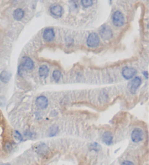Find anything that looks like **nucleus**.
<instances>
[{
	"instance_id": "9b49d317",
	"label": "nucleus",
	"mask_w": 149,
	"mask_h": 165,
	"mask_svg": "<svg viewBox=\"0 0 149 165\" xmlns=\"http://www.w3.org/2000/svg\"><path fill=\"white\" fill-rule=\"evenodd\" d=\"M102 139H103V141L104 142L106 145H111L113 143V137L112 134H111L110 132L107 131V132H105V133L103 134Z\"/></svg>"
},
{
	"instance_id": "f3484780",
	"label": "nucleus",
	"mask_w": 149,
	"mask_h": 165,
	"mask_svg": "<svg viewBox=\"0 0 149 165\" xmlns=\"http://www.w3.org/2000/svg\"><path fill=\"white\" fill-rule=\"evenodd\" d=\"M3 148H4V150H5L6 152L11 151V150L12 149V145L11 142H10V141L4 142Z\"/></svg>"
},
{
	"instance_id": "2eb2a0df",
	"label": "nucleus",
	"mask_w": 149,
	"mask_h": 165,
	"mask_svg": "<svg viewBox=\"0 0 149 165\" xmlns=\"http://www.w3.org/2000/svg\"><path fill=\"white\" fill-rule=\"evenodd\" d=\"M62 77L61 72L58 70H55L53 73V78L55 82H58Z\"/></svg>"
},
{
	"instance_id": "4468645a",
	"label": "nucleus",
	"mask_w": 149,
	"mask_h": 165,
	"mask_svg": "<svg viewBox=\"0 0 149 165\" xmlns=\"http://www.w3.org/2000/svg\"><path fill=\"white\" fill-rule=\"evenodd\" d=\"M11 75L7 71H2L0 73V80L4 83H7L10 81Z\"/></svg>"
},
{
	"instance_id": "1a4fd4ad",
	"label": "nucleus",
	"mask_w": 149,
	"mask_h": 165,
	"mask_svg": "<svg viewBox=\"0 0 149 165\" xmlns=\"http://www.w3.org/2000/svg\"><path fill=\"white\" fill-rule=\"evenodd\" d=\"M21 67L22 68L28 70H32L33 68H34V63L30 57H24L22 59Z\"/></svg>"
},
{
	"instance_id": "a211bd4d",
	"label": "nucleus",
	"mask_w": 149,
	"mask_h": 165,
	"mask_svg": "<svg viewBox=\"0 0 149 165\" xmlns=\"http://www.w3.org/2000/svg\"><path fill=\"white\" fill-rule=\"evenodd\" d=\"M81 4L84 7L88 8L93 5V0H81Z\"/></svg>"
},
{
	"instance_id": "aec40b11",
	"label": "nucleus",
	"mask_w": 149,
	"mask_h": 165,
	"mask_svg": "<svg viewBox=\"0 0 149 165\" xmlns=\"http://www.w3.org/2000/svg\"><path fill=\"white\" fill-rule=\"evenodd\" d=\"M14 137H15V139L17 140V141H23V136L21 135V134L17 131H15V133H14Z\"/></svg>"
},
{
	"instance_id": "6ab92c4d",
	"label": "nucleus",
	"mask_w": 149,
	"mask_h": 165,
	"mask_svg": "<svg viewBox=\"0 0 149 165\" xmlns=\"http://www.w3.org/2000/svg\"><path fill=\"white\" fill-rule=\"evenodd\" d=\"M100 146H99V144L96 143H92V145L90 146V150L91 151H95L96 152L98 151L100 149Z\"/></svg>"
},
{
	"instance_id": "6e6552de",
	"label": "nucleus",
	"mask_w": 149,
	"mask_h": 165,
	"mask_svg": "<svg viewBox=\"0 0 149 165\" xmlns=\"http://www.w3.org/2000/svg\"><path fill=\"white\" fill-rule=\"evenodd\" d=\"M55 38V31L53 28H47L43 32V39L47 42L52 41Z\"/></svg>"
},
{
	"instance_id": "f8f14e48",
	"label": "nucleus",
	"mask_w": 149,
	"mask_h": 165,
	"mask_svg": "<svg viewBox=\"0 0 149 165\" xmlns=\"http://www.w3.org/2000/svg\"><path fill=\"white\" fill-rule=\"evenodd\" d=\"M39 75L41 78H46L49 75V68L47 65H42L39 68Z\"/></svg>"
},
{
	"instance_id": "7ed1b4c3",
	"label": "nucleus",
	"mask_w": 149,
	"mask_h": 165,
	"mask_svg": "<svg viewBox=\"0 0 149 165\" xmlns=\"http://www.w3.org/2000/svg\"><path fill=\"white\" fill-rule=\"evenodd\" d=\"M100 35L103 40L109 41L113 37L112 30L109 26L106 25H103L100 30Z\"/></svg>"
},
{
	"instance_id": "ddd939ff",
	"label": "nucleus",
	"mask_w": 149,
	"mask_h": 165,
	"mask_svg": "<svg viewBox=\"0 0 149 165\" xmlns=\"http://www.w3.org/2000/svg\"><path fill=\"white\" fill-rule=\"evenodd\" d=\"M25 16V12L24 10L21 9V8H18L16 9L15 11L13 12V17L15 18V20L20 21Z\"/></svg>"
},
{
	"instance_id": "9d476101",
	"label": "nucleus",
	"mask_w": 149,
	"mask_h": 165,
	"mask_svg": "<svg viewBox=\"0 0 149 165\" xmlns=\"http://www.w3.org/2000/svg\"><path fill=\"white\" fill-rule=\"evenodd\" d=\"M36 106L39 107V108L45 109H46L47 106H48V99L46 96H40L39 97L36 98Z\"/></svg>"
},
{
	"instance_id": "dca6fc26",
	"label": "nucleus",
	"mask_w": 149,
	"mask_h": 165,
	"mask_svg": "<svg viewBox=\"0 0 149 165\" xmlns=\"http://www.w3.org/2000/svg\"><path fill=\"white\" fill-rule=\"evenodd\" d=\"M57 131H58V127L55 126V125H53V126H52L49 129L48 135L49 136H50V137H53V136H55L57 133Z\"/></svg>"
},
{
	"instance_id": "b1692460",
	"label": "nucleus",
	"mask_w": 149,
	"mask_h": 165,
	"mask_svg": "<svg viewBox=\"0 0 149 165\" xmlns=\"http://www.w3.org/2000/svg\"><path fill=\"white\" fill-rule=\"evenodd\" d=\"M3 165H10V164H3Z\"/></svg>"
},
{
	"instance_id": "423d86ee",
	"label": "nucleus",
	"mask_w": 149,
	"mask_h": 165,
	"mask_svg": "<svg viewBox=\"0 0 149 165\" xmlns=\"http://www.w3.org/2000/svg\"><path fill=\"white\" fill-rule=\"evenodd\" d=\"M142 80L140 77H134L133 79L132 80L131 82H130V92L132 94H135V92L137 91L138 88L140 87L141 85Z\"/></svg>"
},
{
	"instance_id": "f03ea898",
	"label": "nucleus",
	"mask_w": 149,
	"mask_h": 165,
	"mask_svg": "<svg viewBox=\"0 0 149 165\" xmlns=\"http://www.w3.org/2000/svg\"><path fill=\"white\" fill-rule=\"evenodd\" d=\"M112 22L113 25L117 27H121L125 25V16L122 12L120 11H116L113 12L112 16Z\"/></svg>"
},
{
	"instance_id": "20e7f679",
	"label": "nucleus",
	"mask_w": 149,
	"mask_h": 165,
	"mask_svg": "<svg viewBox=\"0 0 149 165\" xmlns=\"http://www.w3.org/2000/svg\"><path fill=\"white\" fill-rule=\"evenodd\" d=\"M144 139V133L142 129L134 128L132 131L131 139L134 143H139Z\"/></svg>"
},
{
	"instance_id": "0eeeda50",
	"label": "nucleus",
	"mask_w": 149,
	"mask_h": 165,
	"mask_svg": "<svg viewBox=\"0 0 149 165\" xmlns=\"http://www.w3.org/2000/svg\"><path fill=\"white\" fill-rule=\"evenodd\" d=\"M49 11H50L51 15L55 18H61L63 15V10L61 5H54L49 8Z\"/></svg>"
},
{
	"instance_id": "5701e85b",
	"label": "nucleus",
	"mask_w": 149,
	"mask_h": 165,
	"mask_svg": "<svg viewBox=\"0 0 149 165\" xmlns=\"http://www.w3.org/2000/svg\"><path fill=\"white\" fill-rule=\"evenodd\" d=\"M1 122H2V115L1 113H0V124H1Z\"/></svg>"
},
{
	"instance_id": "393cba45",
	"label": "nucleus",
	"mask_w": 149,
	"mask_h": 165,
	"mask_svg": "<svg viewBox=\"0 0 149 165\" xmlns=\"http://www.w3.org/2000/svg\"><path fill=\"white\" fill-rule=\"evenodd\" d=\"M109 1H110V2H111V1H112V0H109Z\"/></svg>"
},
{
	"instance_id": "f257e3e1",
	"label": "nucleus",
	"mask_w": 149,
	"mask_h": 165,
	"mask_svg": "<svg viewBox=\"0 0 149 165\" xmlns=\"http://www.w3.org/2000/svg\"><path fill=\"white\" fill-rule=\"evenodd\" d=\"M99 44H100V38H99L98 34L95 32L89 34L87 38V45L90 48H96L99 46Z\"/></svg>"
},
{
	"instance_id": "39448f33",
	"label": "nucleus",
	"mask_w": 149,
	"mask_h": 165,
	"mask_svg": "<svg viewBox=\"0 0 149 165\" xmlns=\"http://www.w3.org/2000/svg\"><path fill=\"white\" fill-rule=\"evenodd\" d=\"M137 73V70L133 67H125L121 70V75L126 80H130L133 78Z\"/></svg>"
},
{
	"instance_id": "4be33fe9",
	"label": "nucleus",
	"mask_w": 149,
	"mask_h": 165,
	"mask_svg": "<svg viewBox=\"0 0 149 165\" xmlns=\"http://www.w3.org/2000/svg\"><path fill=\"white\" fill-rule=\"evenodd\" d=\"M143 74L145 77H146V79H148V72L147 71H145L143 72Z\"/></svg>"
},
{
	"instance_id": "412c9836",
	"label": "nucleus",
	"mask_w": 149,
	"mask_h": 165,
	"mask_svg": "<svg viewBox=\"0 0 149 165\" xmlns=\"http://www.w3.org/2000/svg\"><path fill=\"white\" fill-rule=\"evenodd\" d=\"M121 165H134V164L130 161H125V162H122Z\"/></svg>"
}]
</instances>
